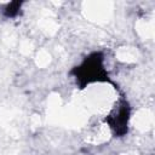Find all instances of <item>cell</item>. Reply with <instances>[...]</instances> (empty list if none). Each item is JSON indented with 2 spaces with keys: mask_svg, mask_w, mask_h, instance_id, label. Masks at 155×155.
Instances as JSON below:
<instances>
[{
  "mask_svg": "<svg viewBox=\"0 0 155 155\" xmlns=\"http://www.w3.org/2000/svg\"><path fill=\"white\" fill-rule=\"evenodd\" d=\"M80 88H85L94 82H111L104 67V56L102 52H92L84 61L70 70Z\"/></svg>",
  "mask_w": 155,
  "mask_h": 155,
  "instance_id": "6da1fadb",
  "label": "cell"
},
{
  "mask_svg": "<svg viewBox=\"0 0 155 155\" xmlns=\"http://www.w3.org/2000/svg\"><path fill=\"white\" fill-rule=\"evenodd\" d=\"M131 117V108L126 99H121L117 107L105 117L113 134L115 137H124L128 131V121Z\"/></svg>",
  "mask_w": 155,
  "mask_h": 155,
  "instance_id": "7a4b0ae2",
  "label": "cell"
},
{
  "mask_svg": "<svg viewBox=\"0 0 155 155\" xmlns=\"http://www.w3.org/2000/svg\"><path fill=\"white\" fill-rule=\"evenodd\" d=\"M22 1H12L10 4H7L4 8V16L7 18H15L19 15L21 12V7H22Z\"/></svg>",
  "mask_w": 155,
  "mask_h": 155,
  "instance_id": "3957f363",
  "label": "cell"
}]
</instances>
